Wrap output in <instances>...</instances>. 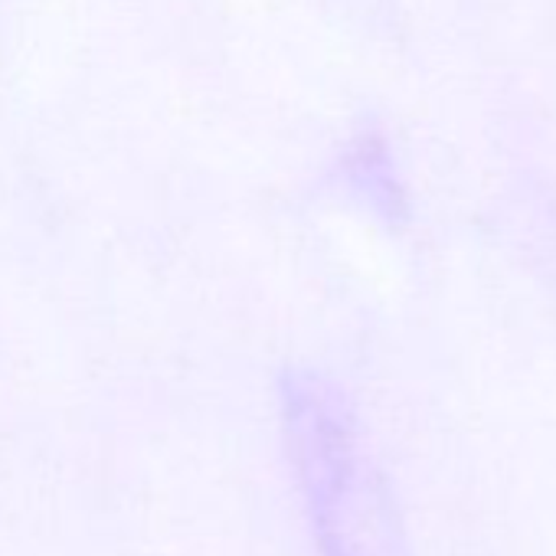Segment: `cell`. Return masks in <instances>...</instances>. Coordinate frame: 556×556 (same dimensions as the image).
Here are the masks:
<instances>
[{
  "label": "cell",
  "mask_w": 556,
  "mask_h": 556,
  "mask_svg": "<svg viewBox=\"0 0 556 556\" xmlns=\"http://www.w3.org/2000/svg\"><path fill=\"white\" fill-rule=\"evenodd\" d=\"M278 432L318 556H413L409 530L354 393L328 370L275 377Z\"/></svg>",
  "instance_id": "obj_1"
},
{
  "label": "cell",
  "mask_w": 556,
  "mask_h": 556,
  "mask_svg": "<svg viewBox=\"0 0 556 556\" xmlns=\"http://www.w3.org/2000/svg\"><path fill=\"white\" fill-rule=\"evenodd\" d=\"M334 184L348 193L351 203L390 229H400L409 219L406 184L400 177L390 141L380 131H361L348 141L334 164Z\"/></svg>",
  "instance_id": "obj_2"
}]
</instances>
